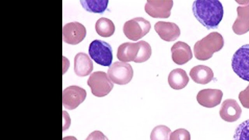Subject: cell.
I'll return each instance as SVG.
<instances>
[{
	"label": "cell",
	"instance_id": "6da1fadb",
	"mask_svg": "<svg viewBox=\"0 0 249 140\" xmlns=\"http://www.w3.org/2000/svg\"><path fill=\"white\" fill-rule=\"evenodd\" d=\"M192 10L196 19L208 29L217 28L223 18V8L219 0H196Z\"/></svg>",
	"mask_w": 249,
	"mask_h": 140
},
{
	"label": "cell",
	"instance_id": "7a4b0ae2",
	"mask_svg": "<svg viewBox=\"0 0 249 140\" xmlns=\"http://www.w3.org/2000/svg\"><path fill=\"white\" fill-rule=\"evenodd\" d=\"M151 53L150 45L147 42L142 40L136 43L122 44L118 48L117 57L124 62L142 63L147 60Z\"/></svg>",
	"mask_w": 249,
	"mask_h": 140
},
{
	"label": "cell",
	"instance_id": "3957f363",
	"mask_svg": "<svg viewBox=\"0 0 249 140\" xmlns=\"http://www.w3.org/2000/svg\"><path fill=\"white\" fill-rule=\"evenodd\" d=\"M224 44V39L220 34L212 32L196 43L194 47L195 56L199 60H208L213 53L221 50Z\"/></svg>",
	"mask_w": 249,
	"mask_h": 140
},
{
	"label": "cell",
	"instance_id": "277c9868",
	"mask_svg": "<svg viewBox=\"0 0 249 140\" xmlns=\"http://www.w3.org/2000/svg\"><path fill=\"white\" fill-rule=\"evenodd\" d=\"M89 53L97 64L103 66H109L113 55L111 46L107 42L98 39L92 41L89 44Z\"/></svg>",
	"mask_w": 249,
	"mask_h": 140
},
{
	"label": "cell",
	"instance_id": "5b68a950",
	"mask_svg": "<svg viewBox=\"0 0 249 140\" xmlns=\"http://www.w3.org/2000/svg\"><path fill=\"white\" fill-rule=\"evenodd\" d=\"M87 83L90 88L92 94L98 97L106 96L113 88V84L107 74L101 71L91 73Z\"/></svg>",
	"mask_w": 249,
	"mask_h": 140
},
{
	"label": "cell",
	"instance_id": "8992f818",
	"mask_svg": "<svg viewBox=\"0 0 249 140\" xmlns=\"http://www.w3.org/2000/svg\"><path fill=\"white\" fill-rule=\"evenodd\" d=\"M231 67L240 78L249 82V44L243 45L235 52Z\"/></svg>",
	"mask_w": 249,
	"mask_h": 140
},
{
	"label": "cell",
	"instance_id": "52a82bcc",
	"mask_svg": "<svg viewBox=\"0 0 249 140\" xmlns=\"http://www.w3.org/2000/svg\"><path fill=\"white\" fill-rule=\"evenodd\" d=\"M151 29L149 21L142 17L126 21L123 27L125 35L130 40L137 41L146 35Z\"/></svg>",
	"mask_w": 249,
	"mask_h": 140
},
{
	"label": "cell",
	"instance_id": "ba28073f",
	"mask_svg": "<svg viewBox=\"0 0 249 140\" xmlns=\"http://www.w3.org/2000/svg\"><path fill=\"white\" fill-rule=\"evenodd\" d=\"M107 74L114 83L123 85L130 82L133 76V70L129 64L116 61L109 67Z\"/></svg>",
	"mask_w": 249,
	"mask_h": 140
},
{
	"label": "cell",
	"instance_id": "9c48e42d",
	"mask_svg": "<svg viewBox=\"0 0 249 140\" xmlns=\"http://www.w3.org/2000/svg\"><path fill=\"white\" fill-rule=\"evenodd\" d=\"M86 90L77 86L66 88L62 92V104L64 107L69 110L76 108L85 99Z\"/></svg>",
	"mask_w": 249,
	"mask_h": 140
},
{
	"label": "cell",
	"instance_id": "30bf717a",
	"mask_svg": "<svg viewBox=\"0 0 249 140\" xmlns=\"http://www.w3.org/2000/svg\"><path fill=\"white\" fill-rule=\"evenodd\" d=\"M86 33V28L81 23L77 21L69 22L63 27V40L67 43L75 45L83 40Z\"/></svg>",
	"mask_w": 249,
	"mask_h": 140
},
{
	"label": "cell",
	"instance_id": "8fae6325",
	"mask_svg": "<svg viewBox=\"0 0 249 140\" xmlns=\"http://www.w3.org/2000/svg\"><path fill=\"white\" fill-rule=\"evenodd\" d=\"M236 1L240 5L237 8V17L232 28L234 33L241 35L249 31V0Z\"/></svg>",
	"mask_w": 249,
	"mask_h": 140
},
{
	"label": "cell",
	"instance_id": "7c38bea8",
	"mask_svg": "<svg viewBox=\"0 0 249 140\" xmlns=\"http://www.w3.org/2000/svg\"><path fill=\"white\" fill-rule=\"evenodd\" d=\"M173 5V0H147L144 9L151 17L168 18L171 15Z\"/></svg>",
	"mask_w": 249,
	"mask_h": 140
},
{
	"label": "cell",
	"instance_id": "4fadbf2b",
	"mask_svg": "<svg viewBox=\"0 0 249 140\" xmlns=\"http://www.w3.org/2000/svg\"><path fill=\"white\" fill-rule=\"evenodd\" d=\"M223 92L217 89H204L196 96L198 103L203 106L212 108L219 105L222 100Z\"/></svg>",
	"mask_w": 249,
	"mask_h": 140
},
{
	"label": "cell",
	"instance_id": "5bb4252c",
	"mask_svg": "<svg viewBox=\"0 0 249 140\" xmlns=\"http://www.w3.org/2000/svg\"><path fill=\"white\" fill-rule=\"evenodd\" d=\"M241 113V108L237 102L231 99L225 100L219 110L220 117L228 122L237 121L240 117Z\"/></svg>",
	"mask_w": 249,
	"mask_h": 140
},
{
	"label": "cell",
	"instance_id": "9a60e30c",
	"mask_svg": "<svg viewBox=\"0 0 249 140\" xmlns=\"http://www.w3.org/2000/svg\"><path fill=\"white\" fill-rule=\"evenodd\" d=\"M154 28L160 37L166 41H174L180 34L178 26L173 22L158 21L155 24Z\"/></svg>",
	"mask_w": 249,
	"mask_h": 140
},
{
	"label": "cell",
	"instance_id": "2e32d148",
	"mask_svg": "<svg viewBox=\"0 0 249 140\" xmlns=\"http://www.w3.org/2000/svg\"><path fill=\"white\" fill-rule=\"evenodd\" d=\"M173 61L179 65H183L193 57L190 47L186 43L178 41L171 48Z\"/></svg>",
	"mask_w": 249,
	"mask_h": 140
},
{
	"label": "cell",
	"instance_id": "e0dca14e",
	"mask_svg": "<svg viewBox=\"0 0 249 140\" xmlns=\"http://www.w3.org/2000/svg\"><path fill=\"white\" fill-rule=\"evenodd\" d=\"M93 63L88 55L84 52H79L74 59V70L79 76L88 75L93 70Z\"/></svg>",
	"mask_w": 249,
	"mask_h": 140
},
{
	"label": "cell",
	"instance_id": "ac0fdd59",
	"mask_svg": "<svg viewBox=\"0 0 249 140\" xmlns=\"http://www.w3.org/2000/svg\"><path fill=\"white\" fill-rule=\"evenodd\" d=\"M189 74L195 82L200 84H208L213 79V73L212 69L204 65H197L193 67Z\"/></svg>",
	"mask_w": 249,
	"mask_h": 140
},
{
	"label": "cell",
	"instance_id": "d6986e66",
	"mask_svg": "<svg viewBox=\"0 0 249 140\" xmlns=\"http://www.w3.org/2000/svg\"><path fill=\"white\" fill-rule=\"evenodd\" d=\"M189 78L186 71L180 68L172 70L168 77L169 86L174 89L179 90L185 88L188 84Z\"/></svg>",
	"mask_w": 249,
	"mask_h": 140
},
{
	"label": "cell",
	"instance_id": "ffe728a7",
	"mask_svg": "<svg viewBox=\"0 0 249 140\" xmlns=\"http://www.w3.org/2000/svg\"><path fill=\"white\" fill-rule=\"evenodd\" d=\"M97 33L103 37H109L111 36L115 32V26L113 22L109 19L106 18H99L95 26Z\"/></svg>",
	"mask_w": 249,
	"mask_h": 140
},
{
	"label": "cell",
	"instance_id": "44dd1931",
	"mask_svg": "<svg viewBox=\"0 0 249 140\" xmlns=\"http://www.w3.org/2000/svg\"><path fill=\"white\" fill-rule=\"evenodd\" d=\"M83 8L90 12L102 13L107 8L108 0H80Z\"/></svg>",
	"mask_w": 249,
	"mask_h": 140
},
{
	"label": "cell",
	"instance_id": "7402d4cb",
	"mask_svg": "<svg viewBox=\"0 0 249 140\" xmlns=\"http://www.w3.org/2000/svg\"><path fill=\"white\" fill-rule=\"evenodd\" d=\"M171 129L164 125L155 127L150 134L151 140H170Z\"/></svg>",
	"mask_w": 249,
	"mask_h": 140
},
{
	"label": "cell",
	"instance_id": "603a6c76",
	"mask_svg": "<svg viewBox=\"0 0 249 140\" xmlns=\"http://www.w3.org/2000/svg\"><path fill=\"white\" fill-rule=\"evenodd\" d=\"M233 140H249V119L243 122L237 127Z\"/></svg>",
	"mask_w": 249,
	"mask_h": 140
},
{
	"label": "cell",
	"instance_id": "cb8c5ba5",
	"mask_svg": "<svg viewBox=\"0 0 249 140\" xmlns=\"http://www.w3.org/2000/svg\"><path fill=\"white\" fill-rule=\"evenodd\" d=\"M170 140H191V135L187 130L179 128L171 133Z\"/></svg>",
	"mask_w": 249,
	"mask_h": 140
},
{
	"label": "cell",
	"instance_id": "d4e9b609",
	"mask_svg": "<svg viewBox=\"0 0 249 140\" xmlns=\"http://www.w3.org/2000/svg\"><path fill=\"white\" fill-rule=\"evenodd\" d=\"M239 99L243 106L249 108V85L240 92Z\"/></svg>",
	"mask_w": 249,
	"mask_h": 140
},
{
	"label": "cell",
	"instance_id": "484cf974",
	"mask_svg": "<svg viewBox=\"0 0 249 140\" xmlns=\"http://www.w3.org/2000/svg\"><path fill=\"white\" fill-rule=\"evenodd\" d=\"M85 140H108V139L102 132L96 130L91 132Z\"/></svg>",
	"mask_w": 249,
	"mask_h": 140
},
{
	"label": "cell",
	"instance_id": "4316f807",
	"mask_svg": "<svg viewBox=\"0 0 249 140\" xmlns=\"http://www.w3.org/2000/svg\"><path fill=\"white\" fill-rule=\"evenodd\" d=\"M62 140H77L74 137L67 136L63 138Z\"/></svg>",
	"mask_w": 249,
	"mask_h": 140
}]
</instances>
